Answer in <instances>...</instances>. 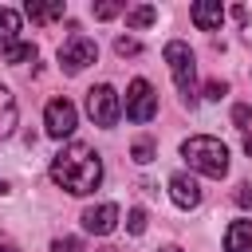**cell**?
Listing matches in <instances>:
<instances>
[{
  "mask_svg": "<svg viewBox=\"0 0 252 252\" xmlns=\"http://www.w3.org/2000/svg\"><path fill=\"white\" fill-rule=\"evenodd\" d=\"M51 181L59 189H67L71 197H87L98 189L102 181V158L87 146V142H67L55 158H51Z\"/></svg>",
  "mask_w": 252,
  "mask_h": 252,
  "instance_id": "cell-1",
  "label": "cell"
},
{
  "mask_svg": "<svg viewBox=\"0 0 252 252\" xmlns=\"http://www.w3.org/2000/svg\"><path fill=\"white\" fill-rule=\"evenodd\" d=\"M244 154H248V158H252V138H244Z\"/></svg>",
  "mask_w": 252,
  "mask_h": 252,
  "instance_id": "cell-27",
  "label": "cell"
},
{
  "mask_svg": "<svg viewBox=\"0 0 252 252\" xmlns=\"http://www.w3.org/2000/svg\"><path fill=\"white\" fill-rule=\"evenodd\" d=\"M51 252H83V240H79V236H59V240L51 244Z\"/></svg>",
  "mask_w": 252,
  "mask_h": 252,
  "instance_id": "cell-20",
  "label": "cell"
},
{
  "mask_svg": "<svg viewBox=\"0 0 252 252\" xmlns=\"http://www.w3.org/2000/svg\"><path fill=\"white\" fill-rule=\"evenodd\" d=\"M224 94H228V87H224L220 79H213V83L205 87V98H213V102H217V98H224Z\"/></svg>",
  "mask_w": 252,
  "mask_h": 252,
  "instance_id": "cell-23",
  "label": "cell"
},
{
  "mask_svg": "<svg viewBox=\"0 0 252 252\" xmlns=\"http://www.w3.org/2000/svg\"><path fill=\"white\" fill-rule=\"evenodd\" d=\"M16 35H20V12L16 8H0V43L12 47Z\"/></svg>",
  "mask_w": 252,
  "mask_h": 252,
  "instance_id": "cell-13",
  "label": "cell"
},
{
  "mask_svg": "<svg viewBox=\"0 0 252 252\" xmlns=\"http://www.w3.org/2000/svg\"><path fill=\"white\" fill-rule=\"evenodd\" d=\"M0 252H20L16 244H8V240H0Z\"/></svg>",
  "mask_w": 252,
  "mask_h": 252,
  "instance_id": "cell-26",
  "label": "cell"
},
{
  "mask_svg": "<svg viewBox=\"0 0 252 252\" xmlns=\"http://www.w3.org/2000/svg\"><path fill=\"white\" fill-rule=\"evenodd\" d=\"M169 197H173L177 209H197V205H201V185H197V177L173 173V177H169Z\"/></svg>",
  "mask_w": 252,
  "mask_h": 252,
  "instance_id": "cell-9",
  "label": "cell"
},
{
  "mask_svg": "<svg viewBox=\"0 0 252 252\" xmlns=\"http://www.w3.org/2000/svg\"><path fill=\"white\" fill-rule=\"evenodd\" d=\"M114 51H118V55H138V51H142V43H138V39H130V35H118V39H114Z\"/></svg>",
  "mask_w": 252,
  "mask_h": 252,
  "instance_id": "cell-19",
  "label": "cell"
},
{
  "mask_svg": "<svg viewBox=\"0 0 252 252\" xmlns=\"http://www.w3.org/2000/svg\"><path fill=\"white\" fill-rule=\"evenodd\" d=\"M232 201H236L240 209H252V185H248V181H240V185H236V193H232Z\"/></svg>",
  "mask_w": 252,
  "mask_h": 252,
  "instance_id": "cell-22",
  "label": "cell"
},
{
  "mask_svg": "<svg viewBox=\"0 0 252 252\" xmlns=\"http://www.w3.org/2000/svg\"><path fill=\"white\" fill-rule=\"evenodd\" d=\"M244 39L252 43V12H244Z\"/></svg>",
  "mask_w": 252,
  "mask_h": 252,
  "instance_id": "cell-25",
  "label": "cell"
},
{
  "mask_svg": "<svg viewBox=\"0 0 252 252\" xmlns=\"http://www.w3.org/2000/svg\"><path fill=\"white\" fill-rule=\"evenodd\" d=\"M154 150H158V146H154L150 138H138L130 154H134V161H138V165H146V161H154Z\"/></svg>",
  "mask_w": 252,
  "mask_h": 252,
  "instance_id": "cell-17",
  "label": "cell"
},
{
  "mask_svg": "<svg viewBox=\"0 0 252 252\" xmlns=\"http://www.w3.org/2000/svg\"><path fill=\"white\" fill-rule=\"evenodd\" d=\"M161 252H181V248H161Z\"/></svg>",
  "mask_w": 252,
  "mask_h": 252,
  "instance_id": "cell-28",
  "label": "cell"
},
{
  "mask_svg": "<svg viewBox=\"0 0 252 252\" xmlns=\"http://www.w3.org/2000/svg\"><path fill=\"white\" fill-rule=\"evenodd\" d=\"M181 158L189 161V169H197L205 177H224L228 173V146L220 138H209V134L185 138L181 142Z\"/></svg>",
  "mask_w": 252,
  "mask_h": 252,
  "instance_id": "cell-2",
  "label": "cell"
},
{
  "mask_svg": "<svg viewBox=\"0 0 252 252\" xmlns=\"http://www.w3.org/2000/svg\"><path fill=\"white\" fill-rule=\"evenodd\" d=\"M224 252H252V220H232L228 224Z\"/></svg>",
  "mask_w": 252,
  "mask_h": 252,
  "instance_id": "cell-11",
  "label": "cell"
},
{
  "mask_svg": "<svg viewBox=\"0 0 252 252\" xmlns=\"http://www.w3.org/2000/svg\"><path fill=\"white\" fill-rule=\"evenodd\" d=\"M91 12H94V20H114V16L122 12V4H110V0H106V4H94Z\"/></svg>",
  "mask_w": 252,
  "mask_h": 252,
  "instance_id": "cell-21",
  "label": "cell"
},
{
  "mask_svg": "<svg viewBox=\"0 0 252 252\" xmlns=\"http://www.w3.org/2000/svg\"><path fill=\"white\" fill-rule=\"evenodd\" d=\"M98 59V47H94V39L91 35H83V32H75V35H67V43L59 47V67L67 71V75H79L83 67H91Z\"/></svg>",
  "mask_w": 252,
  "mask_h": 252,
  "instance_id": "cell-5",
  "label": "cell"
},
{
  "mask_svg": "<svg viewBox=\"0 0 252 252\" xmlns=\"http://www.w3.org/2000/svg\"><path fill=\"white\" fill-rule=\"evenodd\" d=\"M154 20H158V8H154V4H138V8L126 12V24H130V28H150Z\"/></svg>",
  "mask_w": 252,
  "mask_h": 252,
  "instance_id": "cell-16",
  "label": "cell"
},
{
  "mask_svg": "<svg viewBox=\"0 0 252 252\" xmlns=\"http://www.w3.org/2000/svg\"><path fill=\"white\" fill-rule=\"evenodd\" d=\"M35 59V43H28V39H16L12 47H4V63H32Z\"/></svg>",
  "mask_w": 252,
  "mask_h": 252,
  "instance_id": "cell-15",
  "label": "cell"
},
{
  "mask_svg": "<svg viewBox=\"0 0 252 252\" xmlns=\"http://www.w3.org/2000/svg\"><path fill=\"white\" fill-rule=\"evenodd\" d=\"M122 110H126L130 122H150V118L158 114V91H154L146 79H134V83L126 87V102H122Z\"/></svg>",
  "mask_w": 252,
  "mask_h": 252,
  "instance_id": "cell-6",
  "label": "cell"
},
{
  "mask_svg": "<svg viewBox=\"0 0 252 252\" xmlns=\"http://www.w3.org/2000/svg\"><path fill=\"white\" fill-rule=\"evenodd\" d=\"M16 118H20L16 98H12V91H8V87H0V142L16 130Z\"/></svg>",
  "mask_w": 252,
  "mask_h": 252,
  "instance_id": "cell-12",
  "label": "cell"
},
{
  "mask_svg": "<svg viewBox=\"0 0 252 252\" xmlns=\"http://www.w3.org/2000/svg\"><path fill=\"white\" fill-rule=\"evenodd\" d=\"M75 126H79V110H75V102H67V98H51L47 110H43V130H47L51 138H71Z\"/></svg>",
  "mask_w": 252,
  "mask_h": 252,
  "instance_id": "cell-7",
  "label": "cell"
},
{
  "mask_svg": "<svg viewBox=\"0 0 252 252\" xmlns=\"http://www.w3.org/2000/svg\"><path fill=\"white\" fill-rule=\"evenodd\" d=\"M189 16H193V24H197L201 32H217V28L224 24V8H220V0H197V4L189 8Z\"/></svg>",
  "mask_w": 252,
  "mask_h": 252,
  "instance_id": "cell-10",
  "label": "cell"
},
{
  "mask_svg": "<svg viewBox=\"0 0 252 252\" xmlns=\"http://www.w3.org/2000/svg\"><path fill=\"white\" fill-rule=\"evenodd\" d=\"M126 228H130L134 236H142V232H146V209H130V213H126Z\"/></svg>",
  "mask_w": 252,
  "mask_h": 252,
  "instance_id": "cell-18",
  "label": "cell"
},
{
  "mask_svg": "<svg viewBox=\"0 0 252 252\" xmlns=\"http://www.w3.org/2000/svg\"><path fill=\"white\" fill-rule=\"evenodd\" d=\"M98 252H118V248H98Z\"/></svg>",
  "mask_w": 252,
  "mask_h": 252,
  "instance_id": "cell-29",
  "label": "cell"
},
{
  "mask_svg": "<svg viewBox=\"0 0 252 252\" xmlns=\"http://www.w3.org/2000/svg\"><path fill=\"white\" fill-rule=\"evenodd\" d=\"M83 228H87V232H94V236L114 232V228H118V205H114V201H102V205L83 209Z\"/></svg>",
  "mask_w": 252,
  "mask_h": 252,
  "instance_id": "cell-8",
  "label": "cell"
},
{
  "mask_svg": "<svg viewBox=\"0 0 252 252\" xmlns=\"http://www.w3.org/2000/svg\"><path fill=\"white\" fill-rule=\"evenodd\" d=\"M87 114H91L94 126H106V130H110V126L122 118V98H118V91H114L110 83L91 87V91H87Z\"/></svg>",
  "mask_w": 252,
  "mask_h": 252,
  "instance_id": "cell-4",
  "label": "cell"
},
{
  "mask_svg": "<svg viewBox=\"0 0 252 252\" xmlns=\"http://www.w3.org/2000/svg\"><path fill=\"white\" fill-rule=\"evenodd\" d=\"M165 63H169V75H173V83H177V94H181L185 102H193V98H197V59H193L189 43L169 39V43H165Z\"/></svg>",
  "mask_w": 252,
  "mask_h": 252,
  "instance_id": "cell-3",
  "label": "cell"
},
{
  "mask_svg": "<svg viewBox=\"0 0 252 252\" xmlns=\"http://www.w3.org/2000/svg\"><path fill=\"white\" fill-rule=\"evenodd\" d=\"M24 16H28V20H35V24H47V20H59V16H63V0H55V4H32V0H28V8H24Z\"/></svg>",
  "mask_w": 252,
  "mask_h": 252,
  "instance_id": "cell-14",
  "label": "cell"
},
{
  "mask_svg": "<svg viewBox=\"0 0 252 252\" xmlns=\"http://www.w3.org/2000/svg\"><path fill=\"white\" fill-rule=\"evenodd\" d=\"M232 122L244 130V126H248V106H232Z\"/></svg>",
  "mask_w": 252,
  "mask_h": 252,
  "instance_id": "cell-24",
  "label": "cell"
}]
</instances>
